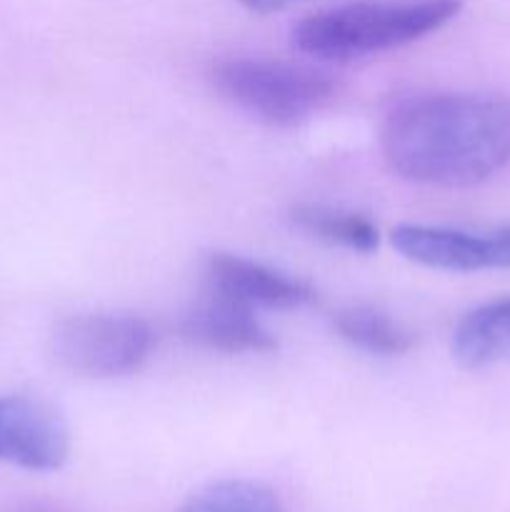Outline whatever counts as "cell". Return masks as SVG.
Here are the masks:
<instances>
[{
    "mask_svg": "<svg viewBox=\"0 0 510 512\" xmlns=\"http://www.w3.org/2000/svg\"><path fill=\"white\" fill-rule=\"evenodd\" d=\"M385 163L400 178L468 188L510 163V98L440 93L410 98L385 115Z\"/></svg>",
    "mask_w": 510,
    "mask_h": 512,
    "instance_id": "1",
    "label": "cell"
},
{
    "mask_svg": "<svg viewBox=\"0 0 510 512\" xmlns=\"http://www.w3.org/2000/svg\"><path fill=\"white\" fill-rule=\"evenodd\" d=\"M460 13V0L348 3L300 20L293 40L320 60H353L415 43Z\"/></svg>",
    "mask_w": 510,
    "mask_h": 512,
    "instance_id": "2",
    "label": "cell"
},
{
    "mask_svg": "<svg viewBox=\"0 0 510 512\" xmlns=\"http://www.w3.org/2000/svg\"><path fill=\"white\" fill-rule=\"evenodd\" d=\"M210 78L235 108L278 128L308 120L335 93L328 73L283 60L230 58L215 65Z\"/></svg>",
    "mask_w": 510,
    "mask_h": 512,
    "instance_id": "3",
    "label": "cell"
},
{
    "mask_svg": "<svg viewBox=\"0 0 510 512\" xmlns=\"http://www.w3.org/2000/svg\"><path fill=\"white\" fill-rule=\"evenodd\" d=\"M155 335L138 315L80 313L53 328L50 348L70 373L85 378H120L143 368Z\"/></svg>",
    "mask_w": 510,
    "mask_h": 512,
    "instance_id": "4",
    "label": "cell"
},
{
    "mask_svg": "<svg viewBox=\"0 0 510 512\" xmlns=\"http://www.w3.org/2000/svg\"><path fill=\"white\" fill-rule=\"evenodd\" d=\"M393 245L403 258L425 268L453 270V273L510 268V225L488 233L400 225L393 230Z\"/></svg>",
    "mask_w": 510,
    "mask_h": 512,
    "instance_id": "5",
    "label": "cell"
},
{
    "mask_svg": "<svg viewBox=\"0 0 510 512\" xmlns=\"http://www.w3.org/2000/svg\"><path fill=\"white\" fill-rule=\"evenodd\" d=\"M68 455V428L50 405L23 395L0 398V463L50 473L63 468Z\"/></svg>",
    "mask_w": 510,
    "mask_h": 512,
    "instance_id": "6",
    "label": "cell"
},
{
    "mask_svg": "<svg viewBox=\"0 0 510 512\" xmlns=\"http://www.w3.org/2000/svg\"><path fill=\"white\" fill-rule=\"evenodd\" d=\"M205 280L208 293L253 310L300 308L315 298V290L305 280L290 278L280 270L230 253L210 255L205 263Z\"/></svg>",
    "mask_w": 510,
    "mask_h": 512,
    "instance_id": "7",
    "label": "cell"
},
{
    "mask_svg": "<svg viewBox=\"0 0 510 512\" xmlns=\"http://www.w3.org/2000/svg\"><path fill=\"white\" fill-rule=\"evenodd\" d=\"M178 330L188 343L218 353H270L278 348V340L255 318L253 308L213 293L185 310Z\"/></svg>",
    "mask_w": 510,
    "mask_h": 512,
    "instance_id": "8",
    "label": "cell"
},
{
    "mask_svg": "<svg viewBox=\"0 0 510 512\" xmlns=\"http://www.w3.org/2000/svg\"><path fill=\"white\" fill-rule=\"evenodd\" d=\"M453 358L468 370L510 358V298L480 305L455 325Z\"/></svg>",
    "mask_w": 510,
    "mask_h": 512,
    "instance_id": "9",
    "label": "cell"
},
{
    "mask_svg": "<svg viewBox=\"0 0 510 512\" xmlns=\"http://www.w3.org/2000/svg\"><path fill=\"white\" fill-rule=\"evenodd\" d=\"M290 220L303 233L355 253H373L380 243V233L373 220L358 213H345L325 205H295L290 210Z\"/></svg>",
    "mask_w": 510,
    "mask_h": 512,
    "instance_id": "10",
    "label": "cell"
},
{
    "mask_svg": "<svg viewBox=\"0 0 510 512\" xmlns=\"http://www.w3.org/2000/svg\"><path fill=\"white\" fill-rule=\"evenodd\" d=\"M340 338L373 355H405L415 348V335L405 325L370 305H353L335 315Z\"/></svg>",
    "mask_w": 510,
    "mask_h": 512,
    "instance_id": "11",
    "label": "cell"
},
{
    "mask_svg": "<svg viewBox=\"0 0 510 512\" xmlns=\"http://www.w3.org/2000/svg\"><path fill=\"white\" fill-rule=\"evenodd\" d=\"M178 512H283L278 495L253 480H220L190 495Z\"/></svg>",
    "mask_w": 510,
    "mask_h": 512,
    "instance_id": "12",
    "label": "cell"
},
{
    "mask_svg": "<svg viewBox=\"0 0 510 512\" xmlns=\"http://www.w3.org/2000/svg\"><path fill=\"white\" fill-rule=\"evenodd\" d=\"M238 3L245 5L248 10H253V13H273V10L285 8V5L293 3V0H238Z\"/></svg>",
    "mask_w": 510,
    "mask_h": 512,
    "instance_id": "13",
    "label": "cell"
},
{
    "mask_svg": "<svg viewBox=\"0 0 510 512\" xmlns=\"http://www.w3.org/2000/svg\"><path fill=\"white\" fill-rule=\"evenodd\" d=\"M15 512H58V510H50V508H23V510H15Z\"/></svg>",
    "mask_w": 510,
    "mask_h": 512,
    "instance_id": "14",
    "label": "cell"
}]
</instances>
